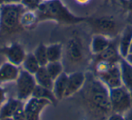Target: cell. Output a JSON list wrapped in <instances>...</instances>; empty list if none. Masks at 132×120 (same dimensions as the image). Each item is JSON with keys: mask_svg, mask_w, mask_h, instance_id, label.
<instances>
[{"mask_svg": "<svg viewBox=\"0 0 132 120\" xmlns=\"http://www.w3.org/2000/svg\"><path fill=\"white\" fill-rule=\"evenodd\" d=\"M35 13L38 21L52 20L62 24H77L86 19L73 15L61 0H44Z\"/></svg>", "mask_w": 132, "mask_h": 120, "instance_id": "cell-1", "label": "cell"}, {"mask_svg": "<svg viewBox=\"0 0 132 120\" xmlns=\"http://www.w3.org/2000/svg\"><path fill=\"white\" fill-rule=\"evenodd\" d=\"M26 8L22 4H4L0 6V27L11 32L21 26L20 19Z\"/></svg>", "mask_w": 132, "mask_h": 120, "instance_id": "cell-2", "label": "cell"}, {"mask_svg": "<svg viewBox=\"0 0 132 120\" xmlns=\"http://www.w3.org/2000/svg\"><path fill=\"white\" fill-rule=\"evenodd\" d=\"M99 79L109 89L122 86L119 64L99 62L97 66Z\"/></svg>", "mask_w": 132, "mask_h": 120, "instance_id": "cell-3", "label": "cell"}, {"mask_svg": "<svg viewBox=\"0 0 132 120\" xmlns=\"http://www.w3.org/2000/svg\"><path fill=\"white\" fill-rule=\"evenodd\" d=\"M110 102L111 110L119 114H125L132 106V94L124 87H119L110 89Z\"/></svg>", "mask_w": 132, "mask_h": 120, "instance_id": "cell-4", "label": "cell"}, {"mask_svg": "<svg viewBox=\"0 0 132 120\" xmlns=\"http://www.w3.org/2000/svg\"><path fill=\"white\" fill-rule=\"evenodd\" d=\"M89 98L95 107L101 111L111 110L110 92L108 88L101 81H93L89 89Z\"/></svg>", "mask_w": 132, "mask_h": 120, "instance_id": "cell-5", "label": "cell"}, {"mask_svg": "<svg viewBox=\"0 0 132 120\" xmlns=\"http://www.w3.org/2000/svg\"><path fill=\"white\" fill-rule=\"evenodd\" d=\"M15 81H16L17 98L23 101L31 98L37 85L35 76L24 70L20 71Z\"/></svg>", "mask_w": 132, "mask_h": 120, "instance_id": "cell-6", "label": "cell"}, {"mask_svg": "<svg viewBox=\"0 0 132 120\" xmlns=\"http://www.w3.org/2000/svg\"><path fill=\"white\" fill-rule=\"evenodd\" d=\"M51 101L44 98H38L35 97H31L28 99L27 103L24 107V115L26 120H39L40 114L42 110L48 105H50Z\"/></svg>", "mask_w": 132, "mask_h": 120, "instance_id": "cell-7", "label": "cell"}, {"mask_svg": "<svg viewBox=\"0 0 132 120\" xmlns=\"http://www.w3.org/2000/svg\"><path fill=\"white\" fill-rule=\"evenodd\" d=\"M2 53L8 60V62L17 67L23 63L26 56L24 48L18 44H13L7 47H5L2 50Z\"/></svg>", "mask_w": 132, "mask_h": 120, "instance_id": "cell-8", "label": "cell"}, {"mask_svg": "<svg viewBox=\"0 0 132 120\" xmlns=\"http://www.w3.org/2000/svg\"><path fill=\"white\" fill-rule=\"evenodd\" d=\"M66 54L72 62H79L83 58V45L78 37L70 39L66 45Z\"/></svg>", "mask_w": 132, "mask_h": 120, "instance_id": "cell-9", "label": "cell"}, {"mask_svg": "<svg viewBox=\"0 0 132 120\" xmlns=\"http://www.w3.org/2000/svg\"><path fill=\"white\" fill-rule=\"evenodd\" d=\"M92 27L99 33V35H102L105 36H109L116 33L117 30V24L115 21L111 18H98L92 21Z\"/></svg>", "mask_w": 132, "mask_h": 120, "instance_id": "cell-10", "label": "cell"}, {"mask_svg": "<svg viewBox=\"0 0 132 120\" xmlns=\"http://www.w3.org/2000/svg\"><path fill=\"white\" fill-rule=\"evenodd\" d=\"M85 83V75L81 71H76L68 75V83L65 97H70L78 92Z\"/></svg>", "mask_w": 132, "mask_h": 120, "instance_id": "cell-11", "label": "cell"}, {"mask_svg": "<svg viewBox=\"0 0 132 120\" xmlns=\"http://www.w3.org/2000/svg\"><path fill=\"white\" fill-rule=\"evenodd\" d=\"M18 67L10 62H6L0 67V83L16 80L19 75Z\"/></svg>", "mask_w": 132, "mask_h": 120, "instance_id": "cell-12", "label": "cell"}, {"mask_svg": "<svg viewBox=\"0 0 132 120\" xmlns=\"http://www.w3.org/2000/svg\"><path fill=\"white\" fill-rule=\"evenodd\" d=\"M121 73L122 85L132 94V65L129 64L124 58L119 62Z\"/></svg>", "mask_w": 132, "mask_h": 120, "instance_id": "cell-13", "label": "cell"}, {"mask_svg": "<svg viewBox=\"0 0 132 120\" xmlns=\"http://www.w3.org/2000/svg\"><path fill=\"white\" fill-rule=\"evenodd\" d=\"M132 41V25H127L121 33L119 44V52L122 58H125L129 53V47Z\"/></svg>", "mask_w": 132, "mask_h": 120, "instance_id": "cell-14", "label": "cell"}, {"mask_svg": "<svg viewBox=\"0 0 132 120\" xmlns=\"http://www.w3.org/2000/svg\"><path fill=\"white\" fill-rule=\"evenodd\" d=\"M23 107H23L22 100L18 99V98H16V99L15 98H10L1 107L0 118L13 117L14 115Z\"/></svg>", "mask_w": 132, "mask_h": 120, "instance_id": "cell-15", "label": "cell"}, {"mask_svg": "<svg viewBox=\"0 0 132 120\" xmlns=\"http://www.w3.org/2000/svg\"><path fill=\"white\" fill-rule=\"evenodd\" d=\"M98 56V61L99 62H110V63H117L119 62V48H116L115 44L110 42L109 44V46L100 54L97 55Z\"/></svg>", "mask_w": 132, "mask_h": 120, "instance_id": "cell-16", "label": "cell"}, {"mask_svg": "<svg viewBox=\"0 0 132 120\" xmlns=\"http://www.w3.org/2000/svg\"><path fill=\"white\" fill-rule=\"evenodd\" d=\"M67 83H68V75L65 73L61 74L58 78L53 80V91L56 99H62V98H65Z\"/></svg>", "mask_w": 132, "mask_h": 120, "instance_id": "cell-17", "label": "cell"}, {"mask_svg": "<svg viewBox=\"0 0 132 120\" xmlns=\"http://www.w3.org/2000/svg\"><path fill=\"white\" fill-rule=\"evenodd\" d=\"M36 84L39 86H42L46 89H53V80L51 78V76L49 75L48 71H46L45 67H42L41 66L40 69L34 74Z\"/></svg>", "mask_w": 132, "mask_h": 120, "instance_id": "cell-18", "label": "cell"}, {"mask_svg": "<svg viewBox=\"0 0 132 120\" xmlns=\"http://www.w3.org/2000/svg\"><path fill=\"white\" fill-rule=\"evenodd\" d=\"M110 44V41L108 36H105V35H94L92 40V44H90L92 52L95 55L100 54V53H102L108 47Z\"/></svg>", "mask_w": 132, "mask_h": 120, "instance_id": "cell-19", "label": "cell"}, {"mask_svg": "<svg viewBox=\"0 0 132 120\" xmlns=\"http://www.w3.org/2000/svg\"><path fill=\"white\" fill-rule=\"evenodd\" d=\"M48 62H60L62 56V46L61 44H53L46 46Z\"/></svg>", "mask_w": 132, "mask_h": 120, "instance_id": "cell-20", "label": "cell"}, {"mask_svg": "<svg viewBox=\"0 0 132 120\" xmlns=\"http://www.w3.org/2000/svg\"><path fill=\"white\" fill-rule=\"evenodd\" d=\"M23 67L24 70L26 71L27 72L31 73V74H35L39 69H40L41 65L36 60L35 56L34 53H30V54H26V58H24V62H23Z\"/></svg>", "mask_w": 132, "mask_h": 120, "instance_id": "cell-21", "label": "cell"}, {"mask_svg": "<svg viewBox=\"0 0 132 120\" xmlns=\"http://www.w3.org/2000/svg\"><path fill=\"white\" fill-rule=\"evenodd\" d=\"M32 97L38 98H44V99L51 101V103H54L55 100H56V98H55L54 94H53V89H46V88H44L39 85H36Z\"/></svg>", "mask_w": 132, "mask_h": 120, "instance_id": "cell-22", "label": "cell"}, {"mask_svg": "<svg viewBox=\"0 0 132 120\" xmlns=\"http://www.w3.org/2000/svg\"><path fill=\"white\" fill-rule=\"evenodd\" d=\"M38 22L37 19V15L35 11H31V10H27L24 12L20 19V24L21 26L23 27H30L33 26L35 23Z\"/></svg>", "mask_w": 132, "mask_h": 120, "instance_id": "cell-23", "label": "cell"}, {"mask_svg": "<svg viewBox=\"0 0 132 120\" xmlns=\"http://www.w3.org/2000/svg\"><path fill=\"white\" fill-rule=\"evenodd\" d=\"M46 71H48L49 75L53 80L58 78L61 74L63 73V67L61 62H48L45 66Z\"/></svg>", "mask_w": 132, "mask_h": 120, "instance_id": "cell-24", "label": "cell"}, {"mask_svg": "<svg viewBox=\"0 0 132 120\" xmlns=\"http://www.w3.org/2000/svg\"><path fill=\"white\" fill-rule=\"evenodd\" d=\"M34 55L35 56L36 60L40 63L42 67H45L46 64L48 63V58H47V52H46V46L44 44H40L36 47L35 50Z\"/></svg>", "mask_w": 132, "mask_h": 120, "instance_id": "cell-25", "label": "cell"}, {"mask_svg": "<svg viewBox=\"0 0 132 120\" xmlns=\"http://www.w3.org/2000/svg\"><path fill=\"white\" fill-rule=\"evenodd\" d=\"M43 1H44V0H22L21 4H22L27 10L35 11Z\"/></svg>", "mask_w": 132, "mask_h": 120, "instance_id": "cell-26", "label": "cell"}, {"mask_svg": "<svg viewBox=\"0 0 132 120\" xmlns=\"http://www.w3.org/2000/svg\"><path fill=\"white\" fill-rule=\"evenodd\" d=\"M14 120H26V115H24V107L18 110L13 116Z\"/></svg>", "mask_w": 132, "mask_h": 120, "instance_id": "cell-27", "label": "cell"}, {"mask_svg": "<svg viewBox=\"0 0 132 120\" xmlns=\"http://www.w3.org/2000/svg\"><path fill=\"white\" fill-rule=\"evenodd\" d=\"M108 120H125L124 116H122V114H119V113H114L113 115L110 116Z\"/></svg>", "mask_w": 132, "mask_h": 120, "instance_id": "cell-28", "label": "cell"}, {"mask_svg": "<svg viewBox=\"0 0 132 120\" xmlns=\"http://www.w3.org/2000/svg\"><path fill=\"white\" fill-rule=\"evenodd\" d=\"M6 100V91L4 89L0 88V105H2Z\"/></svg>", "mask_w": 132, "mask_h": 120, "instance_id": "cell-29", "label": "cell"}, {"mask_svg": "<svg viewBox=\"0 0 132 120\" xmlns=\"http://www.w3.org/2000/svg\"><path fill=\"white\" fill-rule=\"evenodd\" d=\"M125 120H132V106L126 113H125V116H124Z\"/></svg>", "mask_w": 132, "mask_h": 120, "instance_id": "cell-30", "label": "cell"}, {"mask_svg": "<svg viewBox=\"0 0 132 120\" xmlns=\"http://www.w3.org/2000/svg\"><path fill=\"white\" fill-rule=\"evenodd\" d=\"M22 0H5V4H21Z\"/></svg>", "mask_w": 132, "mask_h": 120, "instance_id": "cell-31", "label": "cell"}, {"mask_svg": "<svg viewBox=\"0 0 132 120\" xmlns=\"http://www.w3.org/2000/svg\"><path fill=\"white\" fill-rule=\"evenodd\" d=\"M124 59L127 61V62H128V63L131 64V65H132V53H128V54L127 55V56L125 57Z\"/></svg>", "mask_w": 132, "mask_h": 120, "instance_id": "cell-32", "label": "cell"}, {"mask_svg": "<svg viewBox=\"0 0 132 120\" xmlns=\"http://www.w3.org/2000/svg\"><path fill=\"white\" fill-rule=\"evenodd\" d=\"M79 4H86V3H88L89 0H76Z\"/></svg>", "mask_w": 132, "mask_h": 120, "instance_id": "cell-33", "label": "cell"}, {"mask_svg": "<svg viewBox=\"0 0 132 120\" xmlns=\"http://www.w3.org/2000/svg\"><path fill=\"white\" fill-rule=\"evenodd\" d=\"M0 120H14L13 117H5V118H0Z\"/></svg>", "mask_w": 132, "mask_h": 120, "instance_id": "cell-34", "label": "cell"}, {"mask_svg": "<svg viewBox=\"0 0 132 120\" xmlns=\"http://www.w3.org/2000/svg\"><path fill=\"white\" fill-rule=\"evenodd\" d=\"M5 4V0H0V6Z\"/></svg>", "mask_w": 132, "mask_h": 120, "instance_id": "cell-35", "label": "cell"}, {"mask_svg": "<svg viewBox=\"0 0 132 120\" xmlns=\"http://www.w3.org/2000/svg\"><path fill=\"white\" fill-rule=\"evenodd\" d=\"M129 53H132V41H131V44H130V47H129Z\"/></svg>", "mask_w": 132, "mask_h": 120, "instance_id": "cell-36", "label": "cell"}, {"mask_svg": "<svg viewBox=\"0 0 132 120\" xmlns=\"http://www.w3.org/2000/svg\"><path fill=\"white\" fill-rule=\"evenodd\" d=\"M128 6H130V8L132 9V0H129V4H128Z\"/></svg>", "mask_w": 132, "mask_h": 120, "instance_id": "cell-37", "label": "cell"}]
</instances>
